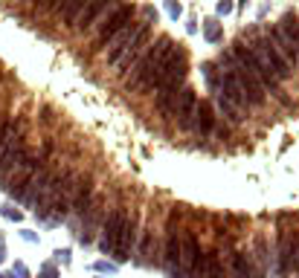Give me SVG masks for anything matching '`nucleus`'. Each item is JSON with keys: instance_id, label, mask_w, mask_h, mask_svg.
<instances>
[{"instance_id": "nucleus-17", "label": "nucleus", "mask_w": 299, "mask_h": 278, "mask_svg": "<svg viewBox=\"0 0 299 278\" xmlns=\"http://www.w3.org/2000/svg\"><path fill=\"white\" fill-rule=\"evenodd\" d=\"M137 29H140V23H134V20H131V23H128L122 32H117L111 41H108V47H105V49H108V61H111V64H117V61H119L122 49L128 47V41L134 38V32H137Z\"/></svg>"}, {"instance_id": "nucleus-19", "label": "nucleus", "mask_w": 299, "mask_h": 278, "mask_svg": "<svg viewBox=\"0 0 299 278\" xmlns=\"http://www.w3.org/2000/svg\"><path fill=\"white\" fill-rule=\"evenodd\" d=\"M276 26H279V32L291 41L294 55H297V61H299V20H297V15H285L282 23H276Z\"/></svg>"}, {"instance_id": "nucleus-11", "label": "nucleus", "mask_w": 299, "mask_h": 278, "mask_svg": "<svg viewBox=\"0 0 299 278\" xmlns=\"http://www.w3.org/2000/svg\"><path fill=\"white\" fill-rule=\"evenodd\" d=\"M125 209L122 206H117V209H111V214H108V220L102 223V238H99V249L102 252H114L117 249V241H119V229H122V220H125Z\"/></svg>"}, {"instance_id": "nucleus-26", "label": "nucleus", "mask_w": 299, "mask_h": 278, "mask_svg": "<svg viewBox=\"0 0 299 278\" xmlns=\"http://www.w3.org/2000/svg\"><path fill=\"white\" fill-rule=\"evenodd\" d=\"M166 6H168V15L171 17L180 15V3H177V0H166Z\"/></svg>"}, {"instance_id": "nucleus-15", "label": "nucleus", "mask_w": 299, "mask_h": 278, "mask_svg": "<svg viewBox=\"0 0 299 278\" xmlns=\"http://www.w3.org/2000/svg\"><path fill=\"white\" fill-rule=\"evenodd\" d=\"M192 131L198 139H209L215 133V107L209 101H198L195 107V122H192Z\"/></svg>"}, {"instance_id": "nucleus-12", "label": "nucleus", "mask_w": 299, "mask_h": 278, "mask_svg": "<svg viewBox=\"0 0 299 278\" xmlns=\"http://www.w3.org/2000/svg\"><path fill=\"white\" fill-rule=\"evenodd\" d=\"M256 41L262 44L265 55L270 58V64H273V73H276V79H279V82L291 79V76H294V64H291V58H288V55H285L282 49L276 47V44H273L267 35H265V38H256Z\"/></svg>"}, {"instance_id": "nucleus-27", "label": "nucleus", "mask_w": 299, "mask_h": 278, "mask_svg": "<svg viewBox=\"0 0 299 278\" xmlns=\"http://www.w3.org/2000/svg\"><path fill=\"white\" fill-rule=\"evenodd\" d=\"M32 6L38 9V12H44V9H50L52 6V0H32Z\"/></svg>"}, {"instance_id": "nucleus-14", "label": "nucleus", "mask_w": 299, "mask_h": 278, "mask_svg": "<svg viewBox=\"0 0 299 278\" xmlns=\"http://www.w3.org/2000/svg\"><path fill=\"white\" fill-rule=\"evenodd\" d=\"M137 226H140V220H137V214H125V220H122V229H119V241H117V258L119 261H128L131 258V249H134V241H137Z\"/></svg>"}, {"instance_id": "nucleus-8", "label": "nucleus", "mask_w": 299, "mask_h": 278, "mask_svg": "<svg viewBox=\"0 0 299 278\" xmlns=\"http://www.w3.org/2000/svg\"><path fill=\"white\" fill-rule=\"evenodd\" d=\"M149 35H151V23H149V20H143L140 29L134 32V38L128 41V47L122 49V55H119V61H117V67H119L122 76H125V73L137 64V58L146 52V47H149Z\"/></svg>"}, {"instance_id": "nucleus-7", "label": "nucleus", "mask_w": 299, "mask_h": 278, "mask_svg": "<svg viewBox=\"0 0 299 278\" xmlns=\"http://www.w3.org/2000/svg\"><path fill=\"white\" fill-rule=\"evenodd\" d=\"M26 154H29L26 136H23V133L12 136V139L3 145V151H0V180H6V177H9V174L17 168V165L26 160Z\"/></svg>"}, {"instance_id": "nucleus-25", "label": "nucleus", "mask_w": 299, "mask_h": 278, "mask_svg": "<svg viewBox=\"0 0 299 278\" xmlns=\"http://www.w3.org/2000/svg\"><path fill=\"white\" fill-rule=\"evenodd\" d=\"M203 35H206V41H221V23L218 20H206V26H203Z\"/></svg>"}, {"instance_id": "nucleus-23", "label": "nucleus", "mask_w": 299, "mask_h": 278, "mask_svg": "<svg viewBox=\"0 0 299 278\" xmlns=\"http://www.w3.org/2000/svg\"><path fill=\"white\" fill-rule=\"evenodd\" d=\"M87 3H90V0H67V3L61 6V9H58V12H55V15L61 17L64 23H73V20L79 17V12H82Z\"/></svg>"}, {"instance_id": "nucleus-9", "label": "nucleus", "mask_w": 299, "mask_h": 278, "mask_svg": "<svg viewBox=\"0 0 299 278\" xmlns=\"http://www.w3.org/2000/svg\"><path fill=\"white\" fill-rule=\"evenodd\" d=\"M111 6H114V0H90L82 12H79V17L70 23V26H73V32H79V35L90 32L102 17H105V9H111Z\"/></svg>"}, {"instance_id": "nucleus-22", "label": "nucleus", "mask_w": 299, "mask_h": 278, "mask_svg": "<svg viewBox=\"0 0 299 278\" xmlns=\"http://www.w3.org/2000/svg\"><path fill=\"white\" fill-rule=\"evenodd\" d=\"M157 235H154V229H143V244H140V261L143 264H157Z\"/></svg>"}, {"instance_id": "nucleus-13", "label": "nucleus", "mask_w": 299, "mask_h": 278, "mask_svg": "<svg viewBox=\"0 0 299 278\" xmlns=\"http://www.w3.org/2000/svg\"><path fill=\"white\" fill-rule=\"evenodd\" d=\"M160 264L166 267V273L171 278H180V235H177V229L171 223H168V232H166V249H163Z\"/></svg>"}, {"instance_id": "nucleus-2", "label": "nucleus", "mask_w": 299, "mask_h": 278, "mask_svg": "<svg viewBox=\"0 0 299 278\" xmlns=\"http://www.w3.org/2000/svg\"><path fill=\"white\" fill-rule=\"evenodd\" d=\"M186 73H189V58H186V49L183 47H174L168 52L166 64H163V73L157 79V87H154V104L157 110L171 119L174 116V101H177V93L183 90V82H186Z\"/></svg>"}, {"instance_id": "nucleus-4", "label": "nucleus", "mask_w": 299, "mask_h": 278, "mask_svg": "<svg viewBox=\"0 0 299 278\" xmlns=\"http://www.w3.org/2000/svg\"><path fill=\"white\" fill-rule=\"evenodd\" d=\"M82 183H84V174H76V171L64 174L61 185H58V188H55V191H52V194L38 206V214H41L44 220L67 217V214H70V206H73V200H76V191H79Z\"/></svg>"}, {"instance_id": "nucleus-1", "label": "nucleus", "mask_w": 299, "mask_h": 278, "mask_svg": "<svg viewBox=\"0 0 299 278\" xmlns=\"http://www.w3.org/2000/svg\"><path fill=\"white\" fill-rule=\"evenodd\" d=\"M174 49L171 38L168 35H160L154 44H149V49L137 58V64L125 73V87L128 90H143V93H151L157 87V79L163 73V64H166L168 52Z\"/></svg>"}, {"instance_id": "nucleus-5", "label": "nucleus", "mask_w": 299, "mask_h": 278, "mask_svg": "<svg viewBox=\"0 0 299 278\" xmlns=\"http://www.w3.org/2000/svg\"><path fill=\"white\" fill-rule=\"evenodd\" d=\"M131 20H134V6H131V3L114 6L111 15L99 20V38H96V44H93V52H102V49L108 47V41H111L117 32H122Z\"/></svg>"}, {"instance_id": "nucleus-24", "label": "nucleus", "mask_w": 299, "mask_h": 278, "mask_svg": "<svg viewBox=\"0 0 299 278\" xmlns=\"http://www.w3.org/2000/svg\"><path fill=\"white\" fill-rule=\"evenodd\" d=\"M235 273H238L241 278H256V276H253V270H250V258L244 255V252L235 255Z\"/></svg>"}, {"instance_id": "nucleus-21", "label": "nucleus", "mask_w": 299, "mask_h": 278, "mask_svg": "<svg viewBox=\"0 0 299 278\" xmlns=\"http://www.w3.org/2000/svg\"><path fill=\"white\" fill-rule=\"evenodd\" d=\"M215 107L221 110V116H224L227 122H233V125H238V122L244 119V116H241V110H238V107H235V104H233L227 96H224L221 90H215Z\"/></svg>"}, {"instance_id": "nucleus-28", "label": "nucleus", "mask_w": 299, "mask_h": 278, "mask_svg": "<svg viewBox=\"0 0 299 278\" xmlns=\"http://www.w3.org/2000/svg\"><path fill=\"white\" fill-rule=\"evenodd\" d=\"M230 9H233V6H230L227 0H221V3H218V12H230Z\"/></svg>"}, {"instance_id": "nucleus-18", "label": "nucleus", "mask_w": 299, "mask_h": 278, "mask_svg": "<svg viewBox=\"0 0 299 278\" xmlns=\"http://www.w3.org/2000/svg\"><path fill=\"white\" fill-rule=\"evenodd\" d=\"M198 252H200V246H198V238L192 235V232H186L180 238V273H192V267H195V261H198Z\"/></svg>"}, {"instance_id": "nucleus-16", "label": "nucleus", "mask_w": 299, "mask_h": 278, "mask_svg": "<svg viewBox=\"0 0 299 278\" xmlns=\"http://www.w3.org/2000/svg\"><path fill=\"white\" fill-rule=\"evenodd\" d=\"M102 206H105V200L96 197V200H90V206L84 209V214H82V217H84V220H82V235H79L82 244H90V241H93V232H96V226H99V220H102V212H105Z\"/></svg>"}, {"instance_id": "nucleus-20", "label": "nucleus", "mask_w": 299, "mask_h": 278, "mask_svg": "<svg viewBox=\"0 0 299 278\" xmlns=\"http://www.w3.org/2000/svg\"><path fill=\"white\" fill-rule=\"evenodd\" d=\"M90 200H93V183H90V177H84V183L79 185V191H76V200H73L70 212H73V214H84V209L90 206Z\"/></svg>"}, {"instance_id": "nucleus-10", "label": "nucleus", "mask_w": 299, "mask_h": 278, "mask_svg": "<svg viewBox=\"0 0 299 278\" xmlns=\"http://www.w3.org/2000/svg\"><path fill=\"white\" fill-rule=\"evenodd\" d=\"M195 107H198V96L192 87H183L177 93V101H174V122L180 131H192V122H195Z\"/></svg>"}, {"instance_id": "nucleus-3", "label": "nucleus", "mask_w": 299, "mask_h": 278, "mask_svg": "<svg viewBox=\"0 0 299 278\" xmlns=\"http://www.w3.org/2000/svg\"><path fill=\"white\" fill-rule=\"evenodd\" d=\"M230 55H233V61H235L238 79H241L244 90H247L250 107H265V101H267V87H265L262 70H259V64H256V58H253L250 47L244 44V41H235L233 49H230Z\"/></svg>"}, {"instance_id": "nucleus-6", "label": "nucleus", "mask_w": 299, "mask_h": 278, "mask_svg": "<svg viewBox=\"0 0 299 278\" xmlns=\"http://www.w3.org/2000/svg\"><path fill=\"white\" fill-rule=\"evenodd\" d=\"M38 168H41V157H38V154H26V160H23V163L17 165L15 171H12V174L3 180V183H6L3 188H6L12 197H17V200H20V197H23V191H26V185H29V180H32V174L38 171Z\"/></svg>"}]
</instances>
